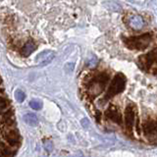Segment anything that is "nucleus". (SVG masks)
Here are the masks:
<instances>
[{
  "instance_id": "obj_5",
  "label": "nucleus",
  "mask_w": 157,
  "mask_h": 157,
  "mask_svg": "<svg viewBox=\"0 0 157 157\" xmlns=\"http://www.w3.org/2000/svg\"><path fill=\"white\" fill-rule=\"evenodd\" d=\"M136 114V106L134 104H132V103H131V104H129L126 107L125 115H124V122H125L126 132L129 135L132 134V129H134Z\"/></svg>"
},
{
  "instance_id": "obj_7",
  "label": "nucleus",
  "mask_w": 157,
  "mask_h": 157,
  "mask_svg": "<svg viewBox=\"0 0 157 157\" xmlns=\"http://www.w3.org/2000/svg\"><path fill=\"white\" fill-rule=\"evenodd\" d=\"M104 116L108 120L114 122L117 125H122L123 124V117L120 110L118 109L117 106L115 105H110L107 108L106 111L104 112Z\"/></svg>"
},
{
  "instance_id": "obj_9",
  "label": "nucleus",
  "mask_w": 157,
  "mask_h": 157,
  "mask_svg": "<svg viewBox=\"0 0 157 157\" xmlns=\"http://www.w3.org/2000/svg\"><path fill=\"white\" fill-rule=\"evenodd\" d=\"M24 119L29 126H36V124H37L36 116L34 114H27L24 117Z\"/></svg>"
},
{
  "instance_id": "obj_1",
  "label": "nucleus",
  "mask_w": 157,
  "mask_h": 157,
  "mask_svg": "<svg viewBox=\"0 0 157 157\" xmlns=\"http://www.w3.org/2000/svg\"><path fill=\"white\" fill-rule=\"evenodd\" d=\"M22 144L14 108L0 77V156H13Z\"/></svg>"
},
{
  "instance_id": "obj_10",
  "label": "nucleus",
  "mask_w": 157,
  "mask_h": 157,
  "mask_svg": "<svg viewBox=\"0 0 157 157\" xmlns=\"http://www.w3.org/2000/svg\"><path fill=\"white\" fill-rule=\"evenodd\" d=\"M29 105H31V107L33 108L34 110H38V109H40V108H41V103L37 102L36 100H33V101L29 102Z\"/></svg>"
},
{
  "instance_id": "obj_2",
  "label": "nucleus",
  "mask_w": 157,
  "mask_h": 157,
  "mask_svg": "<svg viewBox=\"0 0 157 157\" xmlns=\"http://www.w3.org/2000/svg\"><path fill=\"white\" fill-rule=\"evenodd\" d=\"M107 90L104 94V100H109L115 95L123 92L126 87V77L122 73L116 74L115 77L110 80L107 85Z\"/></svg>"
},
{
  "instance_id": "obj_11",
  "label": "nucleus",
  "mask_w": 157,
  "mask_h": 157,
  "mask_svg": "<svg viewBox=\"0 0 157 157\" xmlns=\"http://www.w3.org/2000/svg\"><path fill=\"white\" fill-rule=\"evenodd\" d=\"M15 97H16V99H17L19 102H22V101H24V99H25V94H24V92H23L22 90H17Z\"/></svg>"
},
{
  "instance_id": "obj_8",
  "label": "nucleus",
  "mask_w": 157,
  "mask_h": 157,
  "mask_svg": "<svg viewBox=\"0 0 157 157\" xmlns=\"http://www.w3.org/2000/svg\"><path fill=\"white\" fill-rule=\"evenodd\" d=\"M137 25L140 26V28H141L142 26H144V21H142L140 17L136 16V17H134V18H132V19L131 20L130 26L132 27L134 29H139V27H137Z\"/></svg>"
},
{
  "instance_id": "obj_6",
  "label": "nucleus",
  "mask_w": 157,
  "mask_h": 157,
  "mask_svg": "<svg viewBox=\"0 0 157 157\" xmlns=\"http://www.w3.org/2000/svg\"><path fill=\"white\" fill-rule=\"evenodd\" d=\"M157 61V48L151 50L146 55H142L139 58V64L142 70L149 71L153 64Z\"/></svg>"
},
{
  "instance_id": "obj_4",
  "label": "nucleus",
  "mask_w": 157,
  "mask_h": 157,
  "mask_svg": "<svg viewBox=\"0 0 157 157\" xmlns=\"http://www.w3.org/2000/svg\"><path fill=\"white\" fill-rule=\"evenodd\" d=\"M144 136L150 144H157V120H147L142 127Z\"/></svg>"
},
{
  "instance_id": "obj_3",
  "label": "nucleus",
  "mask_w": 157,
  "mask_h": 157,
  "mask_svg": "<svg viewBox=\"0 0 157 157\" xmlns=\"http://www.w3.org/2000/svg\"><path fill=\"white\" fill-rule=\"evenodd\" d=\"M125 44L130 49H136V50H142L145 49L149 45L151 41V34L150 33H144L141 36H131L125 39Z\"/></svg>"
}]
</instances>
